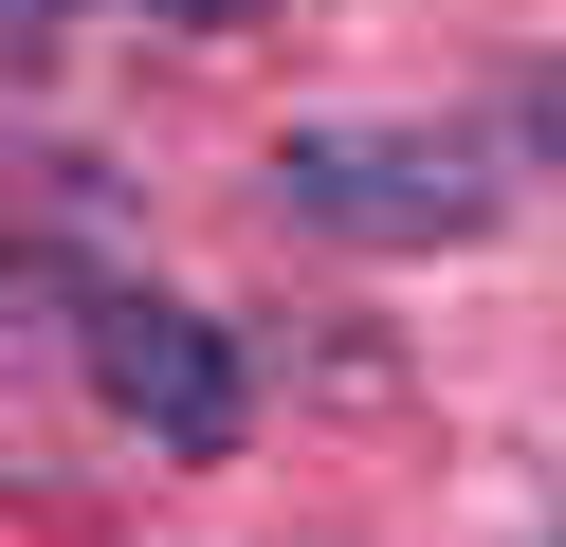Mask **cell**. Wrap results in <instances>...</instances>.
I'll return each mask as SVG.
<instances>
[{
    "instance_id": "277c9868",
    "label": "cell",
    "mask_w": 566,
    "mask_h": 547,
    "mask_svg": "<svg viewBox=\"0 0 566 547\" xmlns=\"http://www.w3.org/2000/svg\"><path fill=\"white\" fill-rule=\"evenodd\" d=\"M38 36H55V0H19V55H38Z\"/></svg>"
},
{
    "instance_id": "3957f363",
    "label": "cell",
    "mask_w": 566,
    "mask_h": 547,
    "mask_svg": "<svg viewBox=\"0 0 566 547\" xmlns=\"http://www.w3.org/2000/svg\"><path fill=\"white\" fill-rule=\"evenodd\" d=\"M147 19H184V36H220V19H256V0H147Z\"/></svg>"
},
{
    "instance_id": "6da1fadb",
    "label": "cell",
    "mask_w": 566,
    "mask_h": 547,
    "mask_svg": "<svg viewBox=\"0 0 566 547\" xmlns=\"http://www.w3.org/2000/svg\"><path fill=\"white\" fill-rule=\"evenodd\" d=\"M274 201H293L311 238L439 255V238L493 219V146H457V128H293V146H274Z\"/></svg>"
},
{
    "instance_id": "7a4b0ae2",
    "label": "cell",
    "mask_w": 566,
    "mask_h": 547,
    "mask_svg": "<svg viewBox=\"0 0 566 547\" xmlns=\"http://www.w3.org/2000/svg\"><path fill=\"white\" fill-rule=\"evenodd\" d=\"M92 401H111L128 438H165V456H220L238 438V347L201 311H165V292H111V311H92Z\"/></svg>"
}]
</instances>
